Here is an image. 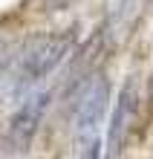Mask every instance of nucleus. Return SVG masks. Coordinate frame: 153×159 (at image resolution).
I'll return each mask as SVG.
<instances>
[{
    "mask_svg": "<svg viewBox=\"0 0 153 159\" xmlns=\"http://www.w3.org/2000/svg\"><path fill=\"white\" fill-rule=\"evenodd\" d=\"M136 110H139V87H136L133 78H127L124 87H121V93H119V98H116L110 125H107V148H110V153H119L121 151L124 139H127L130 127H133Z\"/></svg>",
    "mask_w": 153,
    "mask_h": 159,
    "instance_id": "4",
    "label": "nucleus"
},
{
    "mask_svg": "<svg viewBox=\"0 0 153 159\" xmlns=\"http://www.w3.org/2000/svg\"><path fill=\"white\" fill-rule=\"evenodd\" d=\"M150 101H153V75H150Z\"/></svg>",
    "mask_w": 153,
    "mask_h": 159,
    "instance_id": "7",
    "label": "nucleus"
},
{
    "mask_svg": "<svg viewBox=\"0 0 153 159\" xmlns=\"http://www.w3.org/2000/svg\"><path fill=\"white\" fill-rule=\"evenodd\" d=\"M101 55H104V29H95L78 52V61H75V67L70 72V84L84 81V75H92V67L101 61Z\"/></svg>",
    "mask_w": 153,
    "mask_h": 159,
    "instance_id": "5",
    "label": "nucleus"
},
{
    "mask_svg": "<svg viewBox=\"0 0 153 159\" xmlns=\"http://www.w3.org/2000/svg\"><path fill=\"white\" fill-rule=\"evenodd\" d=\"M49 107V93H32L26 96V101L15 110V116L9 119V130H6V145L12 151H26L32 145V139L41 127V121Z\"/></svg>",
    "mask_w": 153,
    "mask_h": 159,
    "instance_id": "3",
    "label": "nucleus"
},
{
    "mask_svg": "<svg viewBox=\"0 0 153 159\" xmlns=\"http://www.w3.org/2000/svg\"><path fill=\"white\" fill-rule=\"evenodd\" d=\"M75 0H43V12H61V9H70Z\"/></svg>",
    "mask_w": 153,
    "mask_h": 159,
    "instance_id": "6",
    "label": "nucleus"
},
{
    "mask_svg": "<svg viewBox=\"0 0 153 159\" xmlns=\"http://www.w3.org/2000/svg\"><path fill=\"white\" fill-rule=\"evenodd\" d=\"M107 98H110V81L104 75H90V84L81 90L78 110H75V127H72L78 156L95 159L101 153V121H104V110H107Z\"/></svg>",
    "mask_w": 153,
    "mask_h": 159,
    "instance_id": "1",
    "label": "nucleus"
},
{
    "mask_svg": "<svg viewBox=\"0 0 153 159\" xmlns=\"http://www.w3.org/2000/svg\"><path fill=\"white\" fill-rule=\"evenodd\" d=\"M147 3H153V0H147Z\"/></svg>",
    "mask_w": 153,
    "mask_h": 159,
    "instance_id": "8",
    "label": "nucleus"
},
{
    "mask_svg": "<svg viewBox=\"0 0 153 159\" xmlns=\"http://www.w3.org/2000/svg\"><path fill=\"white\" fill-rule=\"evenodd\" d=\"M75 46V29H64V32H46V35H35L26 41L17 58V70H20L23 81H41L58 67V64L70 55Z\"/></svg>",
    "mask_w": 153,
    "mask_h": 159,
    "instance_id": "2",
    "label": "nucleus"
}]
</instances>
